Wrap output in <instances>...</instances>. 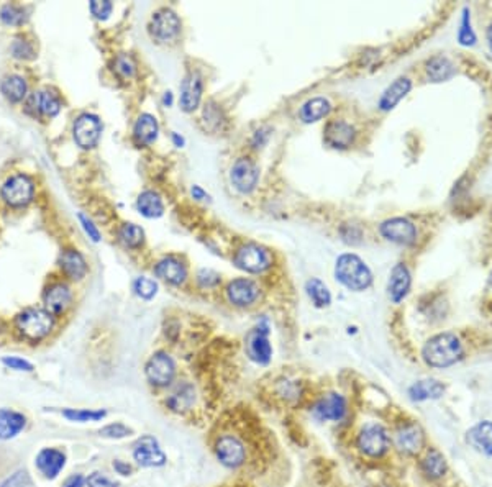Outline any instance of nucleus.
Returning <instances> with one entry per match:
<instances>
[{
  "mask_svg": "<svg viewBox=\"0 0 492 487\" xmlns=\"http://www.w3.org/2000/svg\"><path fill=\"white\" fill-rule=\"evenodd\" d=\"M268 138H269V133H266V130H263V128L256 131L253 138L254 148H263L266 145V141H268Z\"/></svg>",
  "mask_w": 492,
  "mask_h": 487,
  "instance_id": "nucleus-54",
  "label": "nucleus"
},
{
  "mask_svg": "<svg viewBox=\"0 0 492 487\" xmlns=\"http://www.w3.org/2000/svg\"><path fill=\"white\" fill-rule=\"evenodd\" d=\"M274 263V256L266 246L259 243L241 245L233 254L236 268L250 274H261L268 271Z\"/></svg>",
  "mask_w": 492,
  "mask_h": 487,
  "instance_id": "nucleus-3",
  "label": "nucleus"
},
{
  "mask_svg": "<svg viewBox=\"0 0 492 487\" xmlns=\"http://www.w3.org/2000/svg\"><path fill=\"white\" fill-rule=\"evenodd\" d=\"M71 304V290L66 284H54L48 289L46 295H44V307L49 313L53 315H63L66 312V309Z\"/></svg>",
  "mask_w": 492,
  "mask_h": 487,
  "instance_id": "nucleus-24",
  "label": "nucleus"
},
{
  "mask_svg": "<svg viewBox=\"0 0 492 487\" xmlns=\"http://www.w3.org/2000/svg\"><path fill=\"white\" fill-rule=\"evenodd\" d=\"M231 184L241 194H250L251 190L256 189L259 181V169L256 162L250 157H240L235 161L230 171Z\"/></svg>",
  "mask_w": 492,
  "mask_h": 487,
  "instance_id": "nucleus-8",
  "label": "nucleus"
},
{
  "mask_svg": "<svg viewBox=\"0 0 492 487\" xmlns=\"http://www.w3.org/2000/svg\"><path fill=\"white\" fill-rule=\"evenodd\" d=\"M259 297V285L254 280L238 278L226 285V299L235 307H251Z\"/></svg>",
  "mask_w": 492,
  "mask_h": 487,
  "instance_id": "nucleus-14",
  "label": "nucleus"
},
{
  "mask_svg": "<svg viewBox=\"0 0 492 487\" xmlns=\"http://www.w3.org/2000/svg\"><path fill=\"white\" fill-rule=\"evenodd\" d=\"M197 283L204 289L215 287V285L220 283V274L212 269H200L199 274H197Z\"/></svg>",
  "mask_w": 492,
  "mask_h": 487,
  "instance_id": "nucleus-45",
  "label": "nucleus"
},
{
  "mask_svg": "<svg viewBox=\"0 0 492 487\" xmlns=\"http://www.w3.org/2000/svg\"><path fill=\"white\" fill-rule=\"evenodd\" d=\"M27 425V418L20 412L10 408H0V440H10L17 436Z\"/></svg>",
  "mask_w": 492,
  "mask_h": 487,
  "instance_id": "nucleus-27",
  "label": "nucleus"
},
{
  "mask_svg": "<svg viewBox=\"0 0 492 487\" xmlns=\"http://www.w3.org/2000/svg\"><path fill=\"white\" fill-rule=\"evenodd\" d=\"M220 118H221V113H220V108L215 105V103H209V105H205L204 108V120L207 125H209L210 128H215V126H219L220 125Z\"/></svg>",
  "mask_w": 492,
  "mask_h": 487,
  "instance_id": "nucleus-47",
  "label": "nucleus"
},
{
  "mask_svg": "<svg viewBox=\"0 0 492 487\" xmlns=\"http://www.w3.org/2000/svg\"><path fill=\"white\" fill-rule=\"evenodd\" d=\"M458 41L462 46H471V44L476 43V34L471 28V17H470V10L465 8L462 10V20H461V27L458 30Z\"/></svg>",
  "mask_w": 492,
  "mask_h": 487,
  "instance_id": "nucleus-40",
  "label": "nucleus"
},
{
  "mask_svg": "<svg viewBox=\"0 0 492 487\" xmlns=\"http://www.w3.org/2000/svg\"><path fill=\"white\" fill-rule=\"evenodd\" d=\"M2 363L10 369H15V371H33V364L20 358H4Z\"/></svg>",
  "mask_w": 492,
  "mask_h": 487,
  "instance_id": "nucleus-50",
  "label": "nucleus"
},
{
  "mask_svg": "<svg viewBox=\"0 0 492 487\" xmlns=\"http://www.w3.org/2000/svg\"><path fill=\"white\" fill-rule=\"evenodd\" d=\"M422 469L430 479H440L446 472V461L440 451L430 450L422 461Z\"/></svg>",
  "mask_w": 492,
  "mask_h": 487,
  "instance_id": "nucleus-35",
  "label": "nucleus"
},
{
  "mask_svg": "<svg viewBox=\"0 0 492 487\" xmlns=\"http://www.w3.org/2000/svg\"><path fill=\"white\" fill-rule=\"evenodd\" d=\"M131 428H128L123 423H110V425L103 427L101 430V435L105 438H125L128 435H131Z\"/></svg>",
  "mask_w": 492,
  "mask_h": 487,
  "instance_id": "nucleus-43",
  "label": "nucleus"
},
{
  "mask_svg": "<svg viewBox=\"0 0 492 487\" xmlns=\"http://www.w3.org/2000/svg\"><path fill=\"white\" fill-rule=\"evenodd\" d=\"M87 484H89V487H118L117 482L108 479L107 476L101 474V472H93V474L89 476Z\"/></svg>",
  "mask_w": 492,
  "mask_h": 487,
  "instance_id": "nucleus-49",
  "label": "nucleus"
},
{
  "mask_svg": "<svg viewBox=\"0 0 492 487\" xmlns=\"http://www.w3.org/2000/svg\"><path fill=\"white\" fill-rule=\"evenodd\" d=\"M487 43H489V48L492 51V23L489 25V28H487Z\"/></svg>",
  "mask_w": 492,
  "mask_h": 487,
  "instance_id": "nucleus-59",
  "label": "nucleus"
},
{
  "mask_svg": "<svg viewBox=\"0 0 492 487\" xmlns=\"http://www.w3.org/2000/svg\"><path fill=\"white\" fill-rule=\"evenodd\" d=\"M28 107H33L34 110L43 113V115L46 117H54L59 110H61V102H59V98L54 96V93L48 91H41V92L33 93V97L30 98Z\"/></svg>",
  "mask_w": 492,
  "mask_h": 487,
  "instance_id": "nucleus-33",
  "label": "nucleus"
},
{
  "mask_svg": "<svg viewBox=\"0 0 492 487\" xmlns=\"http://www.w3.org/2000/svg\"><path fill=\"white\" fill-rule=\"evenodd\" d=\"M330 112H332V103H330L328 98L313 97L302 103V107L299 110V117L304 123H315L328 117Z\"/></svg>",
  "mask_w": 492,
  "mask_h": 487,
  "instance_id": "nucleus-25",
  "label": "nucleus"
},
{
  "mask_svg": "<svg viewBox=\"0 0 492 487\" xmlns=\"http://www.w3.org/2000/svg\"><path fill=\"white\" fill-rule=\"evenodd\" d=\"M59 263H61V269L71 279H77L79 280V279H82L84 275H86V273H87L86 259H84V256L79 253V251H76V249L63 251Z\"/></svg>",
  "mask_w": 492,
  "mask_h": 487,
  "instance_id": "nucleus-29",
  "label": "nucleus"
},
{
  "mask_svg": "<svg viewBox=\"0 0 492 487\" xmlns=\"http://www.w3.org/2000/svg\"><path fill=\"white\" fill-rule=\"evenodd\" d=\"M133 290H135V294L138 297L150 300L156 295L157 292V284L153 279L148 278H138L135 283H133Z\"/></svg>",
  "mask_w": 492,
  "mask_h": 487,
  "instance_id": "nucleus-41",
  "label": "nucleus"
},
{
  "mask_svg": "<svg viewBox=\"0 0 492 487\" xmlns=\"http://www.w3.org/2000/svg\"><path fill=\"white\" fill-rule=\"evenodd\" d=\"M37 467L46 479H56L63 467L66 466V455L56 448H44L37 456Z\"/></svg>",
  "mask_w": 492,
  "mask_h": 487,
  "instance_id": "nucleus-20",
  "label": "nucleus"
},
{
  "mask_svg": "<svg viewBox=\"0 0 492 487\" xmlns=\"http://www.w3.org/2000/svg\"><path fill=\"white\" fill-rule=\"evenodd\" d=\"M305 292H307L309 299L312 300L315 307L323 309L332 304V294H330L328 287L317 278L307 280V284H305Z\"/></svg>",
  "mask_w": 492,
  "mask_h": 487,
  "instance_id": "nucleus-34",
  "label": "nucleus"
},
{
  "mask_svg": "<svg viewBox=\"0 0 492 487\" xmlns=\"http://www.w3.org/2000/svg\"><path fill=\"white\" fill-rule=\"evenodd\" d=\"M246 346H248V354L254 363L268 364L273 356V346L269 343V323L268 320L258 323V327L251 330L246 338Z\"/></svg>",
  "mask_w": 492,
  "mask_h": 487,
  "instance_id": "nucleus-7",
  "label": "nucleus"
},
{
  "mask_svg": "<svg viewBox=\"0 0 492 487\" xmlns=\"http://www.w3.org/2000/svg\"><path fill=\"white\" fill-rule=\"evenodd\" d=\"M445 392V386L435 379H425V381H418L408 389V396L412 401L422 402L428 398H440Z\"/></svg>",
  "mask_w": 492,
  "mask_h": 487,
  "instance_id": "nucleus-31",
  "label": "nucleus"
},
{
  "mask_svg": "<svg viewBox=\"0 0 492 487\" xmlns=\"http://www.w3.org/2000/svg\"><path fill=\"white\" fill-rule=\"evenodd\" d=\"M148 382L156 387H166L174 381L176 363L167 353H155L145 366Z\"/></svg>",
  "mask_w": 492,
  "mask_h": 487,
  "instance_id": "nucleus-5",
  "label": "nucleus"
},
{
  "mask_svg": "<svg viewBox=\"0 0 492 487\" xmlns=\"http://www.w3.org/2000/svg\"><path fill=\"white\" fill-rule=\"evenodd\" d=\"M489 285L492 287V271H491V275H489Z\"/></svg>",
  "mask_w": 492,
  "mask_h": 487,
  "instance_id": "nucleus-60",
  "label": "nucleus"
},
{
  "mask_svg": "<svg viewBox=\"0 0 492 487\" xmlns=\"http://www.w3.org/2000/svg\"><path fill=\"white\" fill-rule=\"evenodd\" d=\"M381 235L384 238L392 241V243L410 246L417 241V228L410 220L403 219V216H394L382 221Z\"/></svg>",
  "mask_w": 492,
  "mask_h": 487,
  "instance_id": "nucleus-10",
  "label": "nucleus"
},
{
  "mask_svg": "<svg viewBox=\"0 0 492 487\" xmlns=\"http://www.w3.org/2000/svg\"><path fill=\"white\" fill-rule=\"evenodd\" d=\"M190 194H192V197H194V199H197V200H204L205 197H207L205 192L202 190L199 186H194V187H192V189H190Z\"/></svg>",
  "mask_w": 492,
  "mask_h": 487,
  "instance_id": "nucleus-56",
  "label": "nucleus"
},
{
  "mask_svg": "<svg viewBox=\"0 0 492 487\" xmlns=\"http://www.w3.org/2000/svg\"><path fill=\"white\" fill-rule=\"evenodd\" d=\"M113 469L117 471V474H122V476H130V472H131L130 465H128V462H125V461H120V460L113 461Z\"/></svg>",
  "mask_w": 492,
  "mask_h": 487,
  "instance_id": "nucleus-53",
  "label": "nucleus"
},
{
  "mask_svg": "<svg viewBox=\"0 0 492 487\" xmlns=\"http://www.w3.org/2000/svg\"><path fill=\"white\" fill-rule=\"evenodd\" d=\"M215 455L225 467L236 469L243 465L246 460L245 445L233 435H225L215 443Z\"/></svg>",
  "mask_w": 492,
  "mask_h": 487,
  "instance_id": "nucleus-11",
  "label": "nucleus"
},
{
  "mask_svg": "<svg viewBox=\"0 0 492 487\" xmlns=\"http://www.w3.org/2000/svg\"><path fill=\"white\" fill-rule=\"evenodd\" d=\"M2 197L5 202L13 207L27 205L33 197V182L30 177L20 174L13 176L2 187Z\"/></svg>",
  "mask_w": 492,
  "mask_h": 487,
  "instance_id": "nucleus-16",
  "label": "nucleus"
},
{
  "mask_svg": "<svg viewBox=\"0 0 492 487\" xmlns=\"http://www.w3.org/2000/svg\"><path fill=\"white\" fill-rule=\"evenodd\" d=\"M335 278L344 287L354 292L366 290L373 283V273L366 263L356 254H342L335 264Z\"/></svg>",
  "mask_w": 492,
  "mask_h": 487,
  "instance_id": "nucleus-2",
  "label": "nucleus"
},
{
  "mask_svg": "<svg viewBox=\"0 0 492 487\" xmlns=\"http://www.w3.org/2000/svg\"><path fill=\"white\" fill-rule=\"evenodd\" d=\"M467 443L477 451L492 456V422L477 423L467 431Z\"/></svg>",
  "mask_w": 492,
  "mask_h": 487,
  "instance_id": "nucleus-26",
  "label": "nucleus"
},
{
  "mask_svg": "<svg viewBox=\"0 0 492 487\" xmlns=\"http://www.w3.org/2000/svg\"><path fill=\"white\" fill-rule=\"evenodd\" d=\"M192 402H194V389H192L189 384L182 386L179 391L174 392L167 398V405H169L172 410L177 412H179L181 408H189Z\"/></svg>",
  "mask_w": 492,
  "mask_h": 487,
  "instance_id": "nucleus-39",
  "label": "nucleus"
},
{
  "mask_svg": "<svg viewBox=\"0 0 492 487\" xmlns=\"http://www.w3.org/2000/svg\"><path fill=\"white\" fill-rule=\"evenodd\" d=\"M422 356L432 368H448L462 356L461 342L453 333H440L428 339L422 349Z\"/></svg>",
  "mask_w": 492,
  "mask_h": 487,
  "instance_id": "nucleus-1",
  "label": "nucleus"
},
{
  "mask_svg": "<svg viewBox=\"0 0 492 487\" xmlns=\"http://www.w3.org/2000/svg\"><path fill=\"white\" fill-rule=\"evenodd\" d=\"M84 482H86V479H84L81 474H76L69 477V479L64 482L63 487H84Z\"/></svg>",
  "mask_w": 492,
  "mask_h": 487,
  "instance_id": "nucleus-55",
  "label": "nucleus"
},
{
  "mask_svg": "<svg viewBox=\"0 0 492 487\" xmlns=\"http://www.w3.org/2000/svg\"><path fill=\"white\" fill-rule=\"evenodd\" d=\"M136 209L146 219H157L164 212V204H162L160 194H156L153 190H145L138 197Z\"/></svg>",
  "mask_w": 492,
  "mask_h": 487,
  "instance_id": "nucleus-32",
  "label": "nucleus"
},
{
  "mask_svg": "<svg viewBox=\"0 0 492 487\" xmlns=\"http://www.w3.org/2000/svg\"><path fill=\"white\" fill-rule=\"evenodd\" d=\"M396 446L399 451L406 453V455H417L423 446V433L420 427L408 423L403 425L396 431Z\"/></svg>",
  "mask_w": 492,
  "mask_h": 487,
  "instance_id": "nucleus-22",
  "label": "nucleus"
},
{
  "mask_svg": "<svg viewBox=\"0 0 492 487\" xmlns=\"http://www.w3.org/2000/svg\"><path fill=\"white\" fill-rule=\"evenodd\" d=\"M118 240L127 248H140L145 241V231L135 223H125L118 230Z\"/></svg>",
  "mask_w": 492,
  "mask_h": 487,
  "instance_id": "nucleus-37",
  "label": "nucleus"
},
{
  "mask_svg": "<svg viewBox=\"0 0 492 487\" xmlns=\"http://www.w3.org/2000/svg\"><path fill=\"white\" fill-rule=\"evenodd\" d=\"M162 102H164V105L169 107L171 103H172V93H171V92H166V93H164V98H162Z\"/></svg>",
  "mask_w": 492,
  "mask_h": 487,
  "instance_id": "nucleus-58",
  "label": "nucleus"
},
{
  "mask_svg": "<svg viewBox=\"0 0 492 487\" xmlns=\"http://www.w3.org/2000/svg\"><path fill=\"white\" fill-rule=\"evenodd\" d=\"M155 274L171 285H182L187 279V266L176 256H166L155 266Z\"/></svg>",
  "mask_w": 492,
  "mask_h": 487,
  "instance_id": "nucleus-19",
  "label": "nucleus"
},
{
  "mask_svg": "<svg viewBox=\"0 0 492 487\" xmlns=\"http://www.w3.org/2000/svg\"><path fill=\"white\" fill-rule=\"evenodd\" d=\"M157 131H160V125H157L156 117L150 115V113H143L138 117L135 128H133L135 140L141 145H151L157 138Z\"/></svg>",
  "mask_w": 492,
  "mask_h": 487,
  "instance_id": "nucleus-28",
  "label": "nucleus"
},
{
  "mask_svg": "<svg viewBox=\"0 0 492 487\" xmlns=\"http://www.w3.org/2000/svg\"><path fill=\"white\" fill-rule=\"evenodd\" d=\"M133 457L138 462V466L141 467H161L166 465L167 457L164 451L161 450L160 443L156 438L150 435L141 436L136 441L135 450H133Z\"/></svg>",
  "mask_w": 492,
  "mask_h": 487,
  "instance_id": "nucleus-12",
  "label": "nucleus"
},
{
  "mask_svg": "<svg viewBox=\"0 0 492 487\" xmlns=\"http://www.w3.org/2000/svg\"><path fill=\"white\" fill-rule=\"evenodd\" d=\"M313 415L318 420H332L339 422L347 415V401L339 394H327L320 401L315 403L313 407Z\"/></svg>",
  "mask_w": 492,
  "mask_h": 487,
  "instance_id": "nucleus-17",
  "label": "nucleus"
},
{
  "mask_svg": "<svg viewBox=\"0 0 492 487\" xmlns=\"http://www.w3.org/2000/svg\"><path fill=\"white\" fill-rule=\"evenodd\" d=\"M30 486H32V479H30L28 472L25 469H20L15 472L13 476H10L0 487H30Z\"/></svg>",
  "mask_w": 492,
  "mask_h": 487,
  "instance_id": "nucleus-46",
  "label": "nucleus"
},
{
  "mask_svg": "<svg viewBox=\"0 0 492 487\" xmlns=\"http://www.w3.org/2000/svg\"><path fill=\"white\" fill-rule=\"evenodd\" d=\"M427 76L432 82H445L455 76L456 67L446 56H433L427 63Z\"/></svg>",
  "mask_w": 492,
  "mask_h": 487,
  "instance_id": "nucleus-30",
  "label": "nucleus"
},
{
  "mask_svg": "<svg viewBox=\"0 0 492 487\" xmlns=\"http://www.w3.org/2000/svg\"><path fill=\"white\" fill-rule=\"evenodd\" d=\"M182 22L176 12L171 8H161L153 15L150 22V33L153 39L160 43H167L177 38L181 33Z\"/></svg>",
  "mask_w": 492,
  "mask_h": 487,
  "instance_id": "nucleus-6",
  "label": "nucleus"
},
{
  "mask_svg": "<svg viewBox=\"0 0 492 487\" xmlns=\"http://www.w3.org/2000/svg\"><path fill=\"white\" fill-rule=\"evenodd\" d=\"M12 51H13V56L15 58H20V59H28V58H33V48L30 46V44L27 41H15L13 43V46H12Z\"/></svg>",
  "mask_w": 492,
  "mask_h": 487,
  "instance_id": "nucleus-51",
  "label": "nucleus"
},
{
  "mask_svg": "<svg viewBox=\"0 0 492 487\" xmlns=\"http://www.w3.org/2000/svg\"><path fill=\"white\" fill-rule=\"evenodd\" d=\"M202 91H204V84H202V77L199 72L192 71L184 77V81L181 84V108L184 112H194L199 107Z\"/></svg>",
  "mask_w": 492,
  "mask_h": 487,
  "instance_id": "nucleus-18",
  "label": "nucleus"
},
{
  "mask_svg": "<svg viewBox=\"0 0 492 487\" xmlns=\"http://www.w3.org/2000/svg\"><path fill=\"white\" fill-rule=\"evenodd\" d=\"M102 123L97 115L92 113H82L74 123V140L84 150L93 148L101 140Z\"/></svg>",
  "mask_w": 492,
  "mask_h": 487,
  "instance_id": "nucleus-13",
  "label": "nucleus"
},
{
  "mask_svg": "<svg viewBox=\"0 0 492 487\" xmlns=\"http://www.w3.org/2000/svg\"><path fill=\"white\" fill-rule=\"evenodd\" d=\"M356 130L344 120H332L323 128V141L333 150H347L354 143Z\"/></svg>",
  "mask_w": 492,
  "mask_h": 487,
  "instance_id": "nucleus-15",
  "label": "nucleus"
},
{
  "mask_svg": "<svg viewBox=\"0 0 492 487\" xmlns=\"http://www.w3.org/2000/svg\"><path fill=\"white\" fill-rule=\"evenodd\" d=\"M79 220H81V223L84 226V230H86V233L89 235V238H92L93 241L101 240V233H98V230L96 228V225H93L86 215H82V214L79 215Z\"/></svg>",
  "mask_w": 492,
  "mask_h": 487,
  "instance_id": "nucleus-52",
  "label": "nucleus"
},
{
  "mask_svg": "<svg viewBox=\"0 0 492 487\" xmlns=\"http://www.w3.org/2000/svg\"><path fill=\"white\" fill-rule=\"evenodd\" d=\"M115 71L123 77H131L135 72V64L128 56H118L115 59Z\"/></svg>",
  "mask_w": 492,
  "mask_h": 487,
  "instance_id": "nucleus-48",
  "label": "nucleus"
},
{
  "mask_svg": "<svg viewBox=\"0 0 492 487\" xmlns=\"http://www.w3.org/2000/svg\"><path fill=\"white\" fill-rule=\"evenodd\" d=\"M0 18L7 25H22L25 20H27V15H25V12L20 7L5 5V7L0 10Z\"/></svg>",
  "mask_w": 492,
  "mask_h": 487,
  "instance_id": "nucleus-42",
  "label": "nucleus"
},
{
  "mask_svg": "<svg viewBox=\"0 0 492 487\" xmlns=\"http://www.w3.org/2000/svg\"><path fill=\"white\" fill-rule=\"evenodd\" d=\"M172 141H174V145H176L177 148H181L182 145H184V138L177 135V133H172Z\"/></svg>",
  "mask_w": 492,
  "mask_h": 487,
  "instance_id": "nucleus-57",
  "label": "nucleus"
},
{
  "mask_svg": "<svg viewBox=\"0 0 492 487\" xmlns=\"http://www.w3.org/2000/svg\"><path fill=\"white\" fill-rule=\"evenodd\" d=\"M63 415L71 422H98L107 415V410H89V408H66Z\"/></svg>",
  "mask_w": 492,
  "mask_h": 487,
  "instance_id": "nucleus-38",
  "label": "nucleus"
},
{
  "mask_svg": "<svg viewBox=\"0 0 492 487\" xmlns=\"http://www.w3.org/2000/svg\"><path fill=\"white\" fill-rule=\"evenodd\" d=\"M358 446L364 455L371 457H379L387 451L389 448V435L381 425L371 423L366 425L358 436Z\"/></svg>",
  "mask_w": 492,
  "mask_h": 487,
  "instance_id": "nucleus-9",
  "label": "nucleus"
},
{
  "mask_svg": "<svg viewBox=\"0 0 492 487\" xmlns=\"http://www.w3.org/2000/svg\"><path fill=\"white\" fill-rule=\"evenodd\" d=\"M410 284H412V278H410V273H408L407 266L402 263L394 266L391 278H389V285H387L389 297H391L394 304L402 302V300L407 297L408 290H410Z\"/></svg>",
  "mask_w": 492,
  "mask_h": 487,
  "instance_id": "nucleus-21",
  "label": "nucleus"
},
{
  "mask_svg": "<svg viewBox=\"0 0 492 487\" xmlns=\"http://www.w3.org/2000/svg\"><path fill=\"white\" fill-rule=\"evenodd\" d=\"M17 328L25 338L38 342L53 328V315L46 309H27L17 317Z\"/></svg>",
  "mask_w": 492,
  "mask_h": 487,
  "instance_id": "nucleus-4",
  "label": "nucleus"
},
{
  "mask_svg": "<svg viewBox=\"0 0 492 487\" xmlns=\"http://www.w3.org/2000/svg\"><path fill=\"white\" fill-rule=\"evenodd\" d=\"M89 8H91L92 15L98 20H107L108 15L112 13L113 5L112 2H108V0H92L91 4H89Z\"/></svg>",
  "mask_w": 492,
  "mask_h": 487,
  "instance_id": "nucleus-44",
  "label": "nucleus"
},
{
  "mask_svg": "<svg viewBox=\"0 0 492 487\" xmlns=\"http://www.w3.org/2000/svg\"><path fill=\"white\" fill-rule=\"evenodd\" d=\"M410 89H412L410 79L408 77L396 79V81H394L391 86H389L386 91H384L381 98H379V108H381L382 112L392 110V108L396 107L397 103L401 102L408 92H410Z\"/></svg>",
  "mask_w": 492,
  "mask_h": 487,
  "instance_id": "nucleus-23",
  "label": "nucleus"
},
{
  "mask_svg": "<svg viewBox=\"0 0 492 487\" xmlns=\"http://www.w3.org/2000/svg\"><path fill=\"white\" fill-rule=\"evenodd\" d=\"M0 89H2L4 96L12 102L23 100V97L27 96V82H25L20 76L5 77Z\"/></svg>",
  "mask_w": 492,
  "mask_h": 487,
  "instance_id": "nucleus-36",
  "label": "nucleus"
}]
</instances>
